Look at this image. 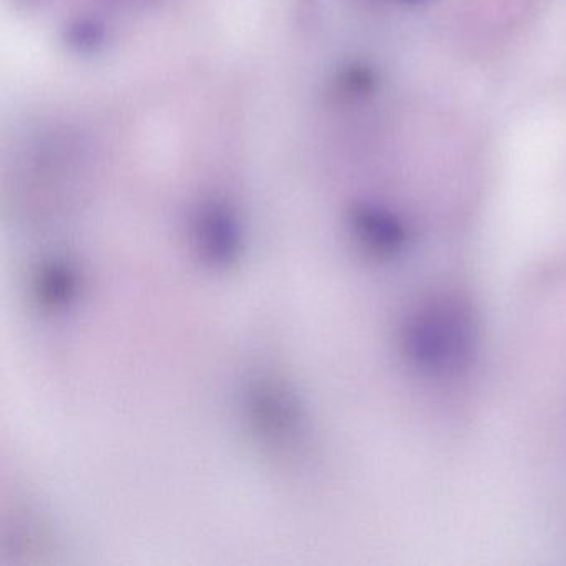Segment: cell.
I'll return each mask as SVG.
<instances>
[{"mask_svg":"<svg viewBox=\"0 0 566 566\" xmlns=\"http://www.w3.org/2000/svg\"><path fill=\"white\" fill-rule=\"evenodd\" d=\"M353 221L357 234L374 250L392 251L402 241L399 221L382 208L363 205L354 211Z\"/></svg>","mask_w":566,"mask_h":566,"instance_id":"1","label":"cell"},{"mask_svg":"<svg viewBox=\"0 0 566 566\" xmlns=\"http://www.w3.org/2000/svg\"><path fill=\"white\" fill-rule=\"evenodd\" d=\"M64 42L69 51L77 55H95L104 49L107 32L95 19L82 18L69 22L64 31Z\"/></svg>","mask_w":566,"mask_h":566,"instance_id":"2","label":"cell"},{"mask_svg":"<svg viewBox=\"0 0 566 566\" xmlns=\"http://www.w3.org/2000/svg\"><path fill=\"white\" fill-rule=\"evenodd\" d=\"M48 0H14L15 8L22 9V11H38Z\"/></svg>","mask_w":566,"mask_h":566,"instance_id":"3","label":"cell"},{"mask_svg":"<svg viewBox=\"0 0 566 566\" xmlns=\"http://www.w3.org/2000/svg\"><path fill=\"white\" fill-rule=\"evenodd\" d=\"M118 2H122V4L137 6V4H145V2H147V0H118Z\"/></svg>","mask_w":566,"mask_h":566,"instance_id":"4","label":"cell"},{"mask_svg":"<svg viewBox=\"0 0 566 566\" xmlns=\"http://www.w3.org/2000/svg\"><path fill=\"white\" fill-rule=\"evenodd\" d=\"M407 4H426L429 0H403Z\"/></svg>","mask_w":566,"mask_h":566,"instance_id":"5","label":"cell"}]
</instances>
